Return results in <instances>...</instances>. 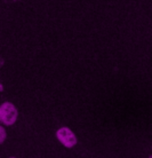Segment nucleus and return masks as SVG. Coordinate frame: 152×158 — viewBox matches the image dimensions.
Segmentation results:
<instances>
[{"label":"nucleus","mask_w":152,"mask_h":158,"mask_svg":"<svg viewBox=\"0 0 152 158\" xmlns=\"http://www.w3.org/2000/svg\"><path fill=\"white\" fill-rule=\"evenodd\" d=\"M18 118V110L12 102L0 104V123L6 126H12Z\"/></svg>","instance_id":"f257e3e1"},{"label":"nucleus","mask_w":152,"mask_h":158,"mask_svg":"<svg viewBox=\"0 0 152 158\" xmlns=\"http://www.w3.org/2000/svg\"><path fill=\"white\" fill-rule=\"evenodd\" d=\"M56 138L65 148H73L77 144V136L69 127H61L56 131Z\"/></svg>","instance_id":"f03ea898"},{"label":"nucleus","mask_w":152,"mask_h":158,"mask_svg":"<svg viewBox=\"0 0 152 158\" xmlns=\"http://www.w3.org/2000/svg\"><path fill=\"white\" fill-rule=\"evenodd\" d=\"M7 138V133H6V130L5 127H2L0 125V144H2L5 142V140Z\"/></svg>","instance_id":"7ed1b4c3"},{"label":"nucleus","mask_w":152,"mask_h":158,"mask_svg":"<svg viewBox=\"0 0 152 158\" xmlns=\"http://www.w3.org/2000/svg\"><path fill=\"white\" fill-rule=\"evenodd\" d=\"M2 91H4V86H2V84L0 83V93H1Z\"/></svg>","instance_id":"20e7f679"},{"label":"nucleus","mask_w":152,"mask_h":158,"mask_svg":"<svg viewBox=\"0 0 152 158\" xmlns=\"http://www.w3.org/2000/svg\"><path fill=\"white\" fill-rule=\"evenodd\" d=\"M9 158H16V157H9Z\"/></svg>","instance_id":"39448f33"},{"label":"nucleus","mask_w":152,"mask_h":158,"mask_svg":"<svg viewBox=\"0 0 152 158\" xmlns=\"http://www.w3.org/2000/svg\"><path fill=\"white\" fill-rule=\"evenodd\" d=\"M149 158H152V156H150V157H149Z\"/></svg>","instance_id":"423d86ee"}]
</instances>
